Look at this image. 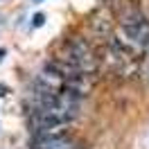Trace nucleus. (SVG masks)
<instances>
[{
  "label": "nucleus",
  "mask_w": 149,
  "mask_h": 149,
  "mask_svg": "<svg viewBox=\"0 0 149 149\" xmlns=\"http://www.w3.org/2000/svg\"><path fill=\"white\" fill-rule=\"evenodd\" d=\"M77 115L65 111H56V109H43L36 106V111L29 115V127L32 131H43V129H56V127H68Z\"/></svg>",
  "instance_id": "nucleus-1"
},
{
  "label": "nucleus",
  "mask_w": 149,
  "mask_h": 149,
  "mask_svg": "<svg viewBox=\"0 0 149 149\" xmlns=\"http://www.w3.org/2000/svg\"><path fill=\"white\" fill-rule=\"evenodd\" d=\"M113 20H115L113 11L106 9V7H100L97 11L91 14L88 25H91V29H93V34L97 38H109L113 36Z\"/></svg>",
  "instance_id": "nucleus-2"
},
{
  "label": "nucleus",
  "mask_w": 149,
  "mask_h": 149,
  "mask_svg": "<svg viewBox=\"0 0 149 149\" xmlns=\"http://www.w3.org/2000/svg\"><path fill=\"white\" fill-rule=\"evenodd\" d=\"M43 23H45V16H43V14H36V16L32 18V27H41Z\"/></svg>",
  "instance_id": "nucleus-3"
},
{
  "label": "nucleus",
  "mask_w": 149,
  "mask_h": 149,
  "mask_svg": "<svg viewBox=\"0 0 149 149\" xmlns=\"http://www.w3.org/2000/svg\"><path fill=\"white\" fill-rule=\"evenodd\" d=\"M2 54H5V52H2V50H0V59H2Z\"/></svg>",
  "instance_id": "nucleus-4"
}]
</instances>
